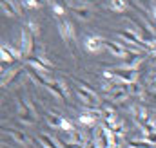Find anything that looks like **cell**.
I'll use <instances>...</instances> for the list:
<instances>
[{
	"mask_svg": "<svg viewBox=\"0 0 156 148\" xmlns=\"http://www.w3.org/2000/svg\"><path fill=\"white\" fill-rule=\"evenodd\" d=\"M16 110H18V117L24 121V123H27V125H31V123H35V110H31L27 105H26V101H22V99H16Z\"/></svg>",
	"mask_w": 156,
	"mask_h": 148,
	"instance_id": "5b68a950",
	"label": "cell"
},
{
	"mask_svg": "<svg viewBox=\"0 0 156 148\" xmlns=\"http://www.w3.org/2000/svg\"><path fill=\"white\" fill-rule=\"evenodd\" d=\"M27 29H29V33L33 35V36H38V33H40V25L35 22V20H29L27 22Z\"/></svg>",
	"mask_w": 156,
	"mask_h": 148,
	"instance_id": "d6986e66",
	"label": "cell"
},
{
	"mask_svg": "<svg viewBox=\"0 0 156 148\" xmlns=\"http://www.w3.org/2000/svg\"><path fill=\"white\" fill-rule=\"evenodd\" d=\"M151 15H153V18H154V20H156V5H154V7H153V9H151Z\"/></svg>",
	"mask_w": 156,
	"mask_h": 148,
	"instance_id": "603a6c76",
	"label": "cell"
},
{
	"mask_svg": "<svg viewBox=\"0 0 156 148\" xmlns=\"http://www.w3.org/2000/svg\"><path fill=\"white\" fill-rule=\"evenodd\" d=\"M73 11H75V15H76L78 18H82V20H87L89 18V11L87 9H78V7H75Z\"/></svg>",
	"mask_w": 156,
	"mask_h": 148,
	"instance_id": "44dd1931",
	"label": "cell"
},
{
	"mask_svg": "<svg viewBox=\"0 0 156 148\" xmlns=\"http://www.w3.org/2000/svg\"><path fill=\"white\" fill-rule=\"evenodd\" d=\"M127 148H153V145H149L142 137V139H136V141H127Z\"/></svg>",
	"mask_w": 156,
	"mask_h": 148,
	"instance_id": "2e32d148",
	"label": "cell"
},
{
	"mask_svg": "<svg viewBox=\"0 0 156 148\" xmlns=\"http://www.w3.org/2000/svg\"><path fill=\"white\" fill-rule=\"evenodd\" d=\"M83 45L89 52H100L104 47H105V42L100 36H85L83 40Z\"/></svg>",
	"mask_w": 156,
	"mask_h": 148,
	"instance_id": "52a82bcc",
	"label": "cell"
},
{
	"mask_svg": "<svg viewBox=\"0 0 156 148\" xmlns=\"http://www.w3.org/2000/svg\"><path fill=\"white\" fill-rule=\"evenodd\" d=\"M153 119H154V123H156V116H154V117H153Z\"/></svg>",
	"mask_w": 156,
	"mask_h": 148,
	"instance_id": "cb8c5ba5",
	"label": "cell"
},
{
	"mask_svg": "<svg viewBox=\"0 0 156 148\" xmlns=\"http://www.w3.org/2000/svg\"><path fill=\"white\" fill-rule=\"evenodd\" d=\"M105 47L115 54L118 58H125V54H127V49H123V45L122 43H115V42H105Z\"/></svg>",
	"mask_w": 156,
	"mask_h": 148,
	"instance_id": "30bf717a",
	"label": "cell"
},
{
	"mask_svg": "<svg viewBox=\"0 0 156 148\" xmlns=\"http://www.w3.org/2000/svg\"><path fill=\"white\" fill-rule=\"evenodd\" d=\"M24 54V58H29L31 56V51L35 49V36L29 33L27 27H22L20 29V47H18Z\"/></svg>",
	"mask_w": 156,
	"mask_h": 148,
	"instance_id": "3957f363",
	"label": "cell"
},
{
	"mask_svg": "<svg viewBox=\"0 0 156 148\" xmlns=\"http://www.w3.org/2000/svg\"><path fill=\"white\" fill-rule=\"evenodd\" d=\"M58 143H60V146L62 148H83V145H78V143H73V141H66V139H58Z\"/></svg>",
	"mask_w": 156,
	"mask_h": 148,
	"instance_id": "ffe728a7",
	"label": "cell"
},
{
	"mask_svg": "<svg viewBox=\"0 0 156 148\" xmlns=\"http://www.w3.org/2000/svg\"><path fill=\"white\" fill-rule=\"evenodd\" d=\"M38 139H40V145H42L44 148H60V146H58V143H56V141H53L47 134H40Z\"/></svg>",
	"mask_w": 156,
	"mask_h": 148,
	"instance_id": "9a60e30c",
	"label": "cell"
},
{
	"mask_svg": "<svg viewBox=\"0 0 156 148\" xmlns=\"http://www.w3.org/2000/svg\"><path fill=\"white\" fill-rule=\"evenodd\" d=\"M78 98L82 99V103L83 105H87V109H100V98H98V94L94 92V89L89 85V83H85V81H78Z\"/></svg>",
	"mask_w": 156,
	"mask_h": 148,
	"instance_id": "6da1fadb",
	"label": "cell"
},
{
	"mask_svg": "<svg viewBox=\"0 0 156 148\" xmlns=\"http://www.w3.org/2000/svg\"><path fill=\"white\" fill-rule=\"evenodd\" d=\"M45 119H47V123L51 125V126H56V128H60L62 126V116H58V114H55V112H47V116H45Z\"/></svg>",
	"mask_w": 156,
	"mask_h": 148,
	"instance_id": "4fadbf2b",
	"label": "cell"
},
{
	"mask_svg": "<svg viewBox=\"0 0 156 148\" xmlns=\"http://www.w3.org/2000/svg\"><path fill=\"white\" fill-rule=\"evenodd\" d=\"M2 11H4V15H7V16H18V15H20V11L15 7V4H13L11 0H2Z\"/></svg>",
	"mask_w": 156,
	"mask_h": 148,
	"instance_id": "7c38bea8",
	"label": "cell"
},
{
	"mask_svg": "<svg viewBox=\"0 0 156 148\" xmlns=\"http://www.w3.org/2000/svg\"><path fill=\"white\" fill-rule=\"evenodd\" d=\"M142 60H144V54L134 52V51H127V54L123 58V69H136Z\"/></svg>",
	"mask_w": 156,
	"mask_h": 148,
	"instance_id": "ba28073f",
	"label": "cell"
},
{
	"mask_svg": "<svg viewBox=\"0 0 156 148\" xmlns=\"http://www.w3.org/2000/svg\"><path fill=\"white\" fill-rule=\"evenodd\" d=\"M83 148H100V146H98V143H96L94 139H89V141H87V145H85Z\"/></svg>",
	"mask_w": 156,
	"mask_h": 148,
	"instance_id": "7402d4cb",
	"label": "cell"
},
{
	"mask_svg": "<svg viewBox=\"0 0 156 148\" xmlns=\"http://www.w3.org/2000/svg\"><path fill=\"white\" fill-rule=\"evenodd\" d=\"M113 72H115V78L118 81H122L125 85L138 81V69H115Z\"/></svg>",
	"mask_w": 156,
	"mask_h": 148,
	"instance_id": "277c9868",
	"label": "cell"
},
{
	"mask_svg": "<svg viewBox=\"0 0 156 148\" xmlns=\"http://www.w3.org/2000/svg\"><path fill=\"white\" fill-rule=\"evenodd\" d=\"M100 119H102V110L100 109H85L78 116V125L83 126V128H94Z\"/></svg>",
	"mask_w": 156,
	"mask_h": 148,
	"instance_id": "7a4b0ae2",
	"label": "cell"
},
{
	"mask_svg": "<svg viewBox=\"0 0 156 148\" xmlns=\"http://www.w3.org/2000/svg\"><path fill=\"white\" fill-rule=\"evenodd\" d=\"M58 31H60V35H62V38H64L66 42H71L73 36H75L73 24L67 22V20H64V18H58Z\"/></svg>",
	"mask_w": 156,
	"mask_h": 148,
	"instance_id": "9c48e42d",
	"label": "cell"
},
{
	"mask_svg": "<svg viewBox=\"0 0 156 148\" xmlns=\"http://www.w3.org/2000/svg\"><path fill=\"white\" fill-rule=\"evenodd\" d=\"M4 132L5 134H9L15 141H18L20 145H27L29 143V139H27V136L24 134V132H18V130H13V128H4Z\"/></svg>",
	"mask_w": 156,
	"mask_h": 148,
	"instance_id": "8fae6325",
	"label": "cell"
},
{
	"mask_svg": "<svg viewBox=\"0 0 156 148\" xmlns=\"http://www.w3.org/2000/svg\"><path fill=\"white\" fill-rule=\"evenodd\" d=\"M109 7L115 13H123L127 9V2L125 0H109Z\"/></svg>",
	"mask_w": 156,
	"mask_h": 148,
	"instance_id": "5bb4252c",
	"label": "cell"
},
{
	"mask_svg": "<svg viewBox=\"0 0 156 148\" xmlns=\"http://www.w3.org/2000/svg\"><path fill=\"white\" fill-rule=\"evenodd\" d=\"M27 60V63L31 65V67H35L37 71H40L42 74L49 72L51 71V63L45 60V58H42V56H29V58H26Z\"/></svg>",
	"mask_w": 156,
	"mask_h": 148,
	"instance_id": "8992f818",
	"label": "cell"
},
{
	"mask_svg": "<svg viewBox=\"0 0 156 148\" xmlns=\"http://www.w3.org/2000/svg\"><path fill=\"white\" fill-rule=\"evenodd\" d=\"M51 9H53V13H55L58 18L66 13V7H64L62 4H58V2H51Z\"/></svg>",
	"mask_w": 156,
	"mask_h": 148,
	"instance_id": "ac0fdd59",
	"label": "cell"
},
{
	"mask_svg": "<svg viewBox=\"0 0 156 148\" xmlns=\"http://www.w3.org/2000/svg\"><path fill=\"white\" fill-rule=\"evenodd\" d=\"M60 128H62L66 134H69V132H75V130H76V126L73 125V121H69V119H66V117L62 119V126H60Z\"/></svg>",
	"mask_w": 156,
	"mask_h": 148,
	"instance_id": "e0dca14e",
	"label": "cell"
}]
</instances>
